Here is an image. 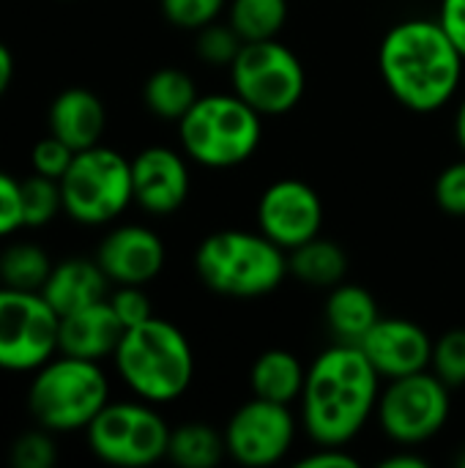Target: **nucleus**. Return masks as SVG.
<instances>
[{"label": "nucleus", "mask_w": 465, "mask_h": 468, "mask_svg": "<svg viewBox=\"0 0 465 468\" xmlns=\"http://www.w3.org/2000/svg\"><path fill=\"white\" fill-rule=\"evenodd\" d=\"M465 58L439 19H403L386 30L378 69L389 93L411 112H436L452 101Z\"/></svg>", "instance_id": "nucleus-2"}, {"label": "nucleus", "mask_w": 465, "mask_h": 468, "mask_svg": "<svg viewBox=\"0 0 465 468\" xmlns=\"http://www.w3.org/2000/svg\"><path fill=\"white\" fill-rule=\"evenodd\" d=\"M288 269L296 280L318 288H334L348 271V258L340 244L315 236L312 241L288 252Z\"/></svg>", "instance_id": "nucleus-22"}, {"label": "nucleus", "mask_w": 465, "mask_h": 468, "mask_svg": "<svg viewBox=\"0 0 465 468\" xmlns=\"http://www.w3.org/2000/svg\"><path fill=\"white\" fill-rule=\"evenodd\" d=\"M458 466L465 468V452H460V458H458Z\"/></svg>", "instance_id": "nucleus-41"}, {"label": "nucleus", "mask_w": 465, "mask_h": 468, "mask_svg": "<svg viewBox=\"0 0 465 468\" xmlns=\"http://www.w3.org/2000/svg\"><path fill=\"white\" fill-rule=\"evenodd\" d=\"M433 197L441 211L452 217H465V159L444 167L433 184Z\"/></svg>", "instance_id": "nucleus-32"}, {"label": "nucleus", "mask_w": 465, "mask_h": 468, "mask_svg": "<svg viewBox=\"0 0 465 468\" xmlns=\"http://www.w3.org/2000/svg\"><path fill=\"white\" fill-rule=\"evenodd\" d=\"M11 80H14V55H11V49L0 41V96L8 90Z\"/></svg>", "instance_id": "nucleus-38"}, {"label": "nucleus", "mask_w": 465, "mask_h": 468, "mask_svg": "<svg viewBox=\"0 0 465 468\" xmlns=\"http://www.w3.org/2000/svg\"><path fill=\"white\" fill-rule=\"evenodd\" d=\"M439 22L444 25V30L465 58V0H441Z\"/></svg>", "instance_id": "nucleus-36"}, {"label": "nucleus", "mask_w": 465, "mask_h": 468, "mask_svg": "<svg viewBox=\"0 0 465 468\" xmlns=\"http://www.w3.org/2000/svg\"><path fill=\"white\" fill-rule=\"evenodd\" d=\"M107 288H110V277L101 271L96 261L74 258L52 266V274L44 282L41 296L52 304L58 315H69L96 302H104Z\"/></svg>", "instance_id": "nucleus-19"}, {"label": "nucleus", "mask_w": 465, "mask_h": 468, "mask_svg": "<svg viewBox=\"0 0 465 468\" xmlns=\"http://www.w3.org/2000/svg\"><path fill=\"white\" fill-rule=\"evenodd\" d=\"M227 22L241 41L277 38L288 22V0H233L227 8Z\"/></svg>", "instance_id": "nucleus-25"}, {"label": "nucleus", "mask_w": 465, "mask_h": 468, "mask_svg": "<svg viewBox=\"0 0 465 468\" xmlns=\"http://www.w3.org/2000/svg\"><path fill=\"white\" fill-rule=\"evenodd\" d=\"M11 463L16 468H49L55 463V444L47 433H22L11 444Z\"/></svg>", "instance_id": "nucleus-33"}, {"label": "nucleus", "mask_w": 465, "mask_h": 468, "mask_svg": "<svg viewBox=\"0 0 465 468\" xmlns=\"http://www.w3.org/2000/svg\"><path fill=\"white\" fill-rule=\"evenodd\" d=\"M227 455L225 433L214 431L206 422H184L170 431L167 458L181 468H214Z\"/></svg>", "instance_id": "nucleus-24"}, {"label": "nucleus", "mask_w": 465, "mask_h": 468, "mask_svg": "<svg viewBox=\"0 0 465 468\" xmlns=\"http://www.w3.org/2000/svg\"><path fill=\"white\" fill-rule=\"evenodd\" d=\"M143 99H145V104H148V110L153 115L178 123L200 96H197L195 80L184 69L164 66V69H156L148 77V82L143 88Z\"/></svg>", "instance_id": "nucleus-23"}, {"label": "nucleus", "mask_w": 465, "mask_h": 468, "mask_svg": "<svg viewBox=\"0 0 465 468\" xmlns=\"http://www.w3.org/2000/svg\"><path fill=\"white\" fill-rule=\"evenodd\" d=\"M241 47H244V41L233 30L230 22H225V25L211 22L197 30V55L211 66H230Z\"/></svg>", "instance_id": "nucleus-29"}, {"label": "nucleus", "mask_w": 465, "mask_h": 468, "mask_svg": "<svg viewBox=\"0 0 465 468\" xmlns=\"http://www.w3.org/2000/svg\"><path fill=\"white\" fill-rule=\"evenodd\" d=\"M60 197L63 211L82 225L112 222L134 200L132 162L104 145L77 151L60 178Z\"/></svg>", "instance_id": "nucleus-7"}, {"label": "nucleus", "mask_w": 465, "mask_h": 468, "mask_svg": "<svg viewBox=\"0 0 465 468\" xmlns=\"http://www.w3.org/2000/svg\"><path fill=\"white\" fill-rule=\"evenodd\" d=\"M74 156H77V151H74L71 145H66V143H63L60 137H55V134H47L44 140L36 143L30 159H33V170H36V173L60 181V178L66 176V170L71 167Z\"/></svg>", "instance_id": "nucleus-31"}, {"label": "nucleus", "mask_w": 465, "mask_h": 468, "mask_svg": "<svg viewBox=\"0 0 465 468\" xmlns=\"http://www.w3.org/2000/svg\"><path fill=\"white\" fill-rule=\"evenodd\" d=\"M60 315L36 291L0 288V367L38 370L58 354Z\"/></svg>", "instance_id": "nucleus-10"}, {"label": "nucleus", "mask_w": 465, "mask_h": 468, "mask_svg": "<svg viewBox=\"0 0 465 468\" xmlns=\"http://www.w3.org/2000/svg\"><path fill=\"white\" fill-rule=\"evenodd\" d=\"M381 376L356 343H334L307 370L301 422L318 447H345L378 409Z\"/></svg>", "instance_id": "nucleus-1"}, {"label": "nucleus", "mask_w": 465, "mask_h": 468, "mask_svg": "<svg viewBox=\"0 0 465 468\" xmlns=\"http://www.w3.org/2000/svg\"><path fill=\"white\" fill-rule=\"evenodd\" d=\"M49 274L52 263L47 252L36 244H14L0 255V280L5 288L41 293Z\"/></svg>", "instance_id": "nucleus-26"}, {"label": "nucleus", "mask_w": 465, "mask_h": 468, "mask_svg": "<svg viewBox=\"0 0 465 468\" xmlns=\"http://www.w3.org/2000/svg\"><path fill=\"white\" fill-rule=\"evenodd\" d=\"M249 378H252L255 398L291 406L293 400H301L307 370L301 367L299 356H293L291 351L271 348L255 359Z\"/></svg>", "instance_id": "nucleus-21"}, {"label": "nucleus", "mask_w": 465, "mask_h": 468, "mask_svg": "<svg viewBox=\"0 0 465 468\" xmlns=\"http://www.w3.org/2000/svg\"><path fill=\"white\" fill-rule=\"evenodd\" d=\"M227 0H162V14L170 25L184 30H200L219 19Z\"/></svg>", "instance_id": "nucleus-30"}, {"label": "nucleus", "mask_w": 465, "mask_h": 468, "mask_svg": "<svg viewBox=\"0 0 465 468\" xmlns=\"http://www.w3.org/2000/svg\"><path fill=\"white\" fill-rule=\"evenodd\" d=\"M96 263L115 285H145L164 266V244L148 228L123 225L101 239Z\"/></svg>", "instance_id": "nucleus-16"}, {"label": "nucleus", "mask_w": 465, "mask_h": 468, "mask_svg": "<svg viewBox=\"0 0 465 468\" xmlns=\"http://www.w3.org/2000/svg\"><path fill=\"white\" fill-rule=\"evenodd\" d=\"M321 225L323 203L307 181L280 178L258 200V230L285 252L312 241Z\"/></svg>", "instance_id": "nucleus-13"}, {"label": "nucleus", "mask_w": 465, "mask_h": 468, "mask_svg": "<svg viewBox=\"0 0 465 468\" xmlns=\"http://www.w3.org/2000/svg\"><path fill=\"white\" fill-rule=\"evenodd\" d=\"M123 332H126V326L115 315L110 296H107L104 302H96L77 313L60 315L58 351L66 356L99 362L101 356L115 354Z\"/></svg>", "instance_id": "nucleus-17"}, {"label": "nucleus", "mask_w": 465, "mask_h": 468, "mask_svg": "<svg viewBox=\"0 0 465 468\" xmlns=\"http://www.w3.org/2000/svg\"><path fill=\"white\" fill-rule=\"evenodd\" d=\"M110 403V384L99 362L60 354L38 367L27 392L36 422L52 433L85 431Z\"/></svg>", "instance_id": "nucleus-6"}, {"label": "nucleus", "mask_w": 465, "mask_h": 468, "mask_svg": "<svg viewBox=\"0 0 465 468\" xmlns=\"http://www.w3.org/2000/svg\"><path fill=\"white\" fill-rule=\"evenodd\" d=\"M430 367L449 389L465 387V329H449L433 343Z\"/></svg>", "instance_id": "nucleus-28"}, {"label": "nucleus", "mask_w": 465, "mask_h": 468, "mask_svg": "<svg viewBox=\"0 0 465 468\" xmlns=\"http://www.w3.org/2000/svg\"><path fill=\"white\" fill-rule=\"evenodd\" d=\"M381 318L375 296L362 285H334L326 299V324L337 335V343H356Z\"/></svg>", "instance_id": "nucleus-20"}, {"label": "nucleus", "mask_w": 465, "mask_h": 468, "mask_svg": "<svg viewBox=\"0 0 465 468\" xmlns=\"http://www.w3.org/2000/svg\"><path fill=\"white\" fill-rule=\"evenodd\" d=\"M184 154L211 170L244 165L260 145L263 115L236 93L200 96L178 121Z\"/></svg>", "instance_id": "nucleus-5"}, {"label": "nucleus", "mask_w": 465, "mask_h": 468, "mask_svg": "<svg viewBox=\"0 0 465 468\" xmlns=\"http://www.w3.org/2000/svg\"><path fill=\"white\" fill-rule=\"evenodd\" d=\"M19 197H22V225L25 228H41L63 208L60 181L47 178L41 173H33L19 181Z\"/></svg>", "instance_id": "nucleus-27"}, {"label": "nucleus", "mask_w": 465, "mask_h": 468, "mask_svg": "<svg viewBox=\"0 0 465 468\" xmlns=\"http://www.w3.org/2000/svg\"><path fill=\"white\" fill-rule=\"evenodd\" d=\"M197 277L230 299H260L288 277V252L260 230H217L195 252Z\"/></svg>", "instance_id": "nucleus-4"}, {"label": "nucleus", "mask_w": 465, "mask_h": 468, "mask_svg": "<svg viewBox=\"0 0 465 468\" xmlns=\"http://www.w3.org/2000/svg\"><path fill=\"white\" fill-rule=\"evenodd\" d=\"M107 126L101 99L88 88H66L49 107V134L60 137L74 151L99 145Z\"/></svg>", "instance_id": "nucleus-18"}, {"label": "nucleus", "mask_w": 465, "mask_h": 468, "mask_svg": "<svg viewBox=\"0 0 465 468\" xmlns=\"http://www.w3.org/2000/svg\"><path fill=\"white\" fill-rule=\"evenodd\" d=\"M296 439V420L291 406L252 398L244 403L230 422L225 425L227 455L249 468H263L280 463Z\"/></svg>", "instance_id": "nucleus-12"}, {"label": "nucleus", "mask_w": 465, "mask_h": 468, "mask_svg": "<svg viewBox=\"0 0 465 468\" xmlns=\"http://www.w3.org/2000/svg\"><path fill=\"white\" fill-rule=\"evenodd\" d=\"M85 433L93 455L112 466L140 468L167 458L170 428L145 403H107Z\"/></svg>", "instance_id": "nucleus-9"}, {"label": "nucleus", "mask_w": 465, "mask_h": 468, "mask_svg": "<svg viewBox=\"0 0 465 468\" xmlns=\"http://www.w3.org/2000/svg\"><path fill=\"white\" fill-rule=\"evenodd\" d=\"M25 228L22 225V197H19V181L0 173V239Z\"/></svg>", "instance_id": "nucleus-35"}, {"label": "nucleus", "mask_w": 465, "mask_h": 468, "mask_svg": "<svg viewBox=\"0 0 465 468\" xmlns=\"http://www.w3.org/2000/svg\"><path fill=\"white\" fill-rule=\"evenodd\" d=\"M359 348L378 370V376L389 381L428 370L433 356V340L419 324L406 318H384V315L359 340Z\"/></svg>", "instance_id": "nucleus-14"}, {"label": "nucleus", "mask_w": 465, "mask_h": 468, "mask_svg": "<svg viewBox=\"0 0 465 468\" xmlns=\"http://www.w3.org/2000/svg\"><path fill=\"white\" fill-rule=\"evenodd\" d=\"M301 468H356L359 461L345 452V447H318V452L307 455Z\"/></svg>", "instance_id": "nucleus-37"}, {"label": "nucleus", "mask_w": 465, "mask_h": 468, "mask_svg": "<svg viewBox=\"0 0 465 468\" xmlns=\"http://www.w3.org/2000/svg\"><path fill=\"white\" fill-rule=\"evenodd\" d=\"M134 203L156 217L175 214L189 197V170L181 154L151 145L132 159Z\"/></svg>", "instance_id": "nucleus-15"}, {"label": "nucleus", "mask_w": 465, "mask_h": 468, "mask_svg": "<svg viewBox=\"0 0 465 468\" xmlns=\"http://www.w3.org/2000/svg\"><path fill=\"white\" fill-rule=\"evenodd\" d=\"M230 82L233 93L266 118L285 115L301 101L307 71L299 55L277 38L244 41L230 63Z\"/></svg>", "instance_id": "nucleus-8"}, {"label": "nucleus", "mask_w": 465, "mask_h": 468, "mask_svg": "<svg viewBox=\"0 0 465 468\" xmlns=\"http://www.w3.org/2000/svg\"><path fill=\"white\" fill-rule=\"evenodd\" d=\"M375 411L384 433L395 444H422L449 420V387L428 370L392 378Z\"/></svg>", "instance_id": "nucleus-11"}, {"label": "nucleus", "mask_w": 465, "mask_h": 468, "mask_svg": "<svg viewBox=\"0 0 465 468\" xmlns=\"http://www.w3.org/2000/svg\"><path fill=\"white\" fill-rule=\"evenodd\" d=\"M110 304L126 329L140 326L148 318H153V307H151V299L143 293V285H118V291L110 296Z\"/></svg>", "instance_id": "nucleus-34"}, {"label": "nucleus", "mask_w": 465, "mask_h": 468, "mask_svg": "<svg viewBox=\"0 0 465 468\" xmlns=\"http://www.w3.org/2000/svg\"><path fill=\"white\" fill-rule=\"evenodd\" d=\"M112 356L126 387L145 403L178 400L195 378V354L186 335L156 315L126 329Z\"/></svg>", "instance_id": "nucleus-3"}, {"label": "nucleus", "mask_w": 465, "mask_h": 468, "mask_svg": "<svg viewBox=\"0 0 465 468\" xmlns=\"http://www.w3.org/2000/svg\"><path fill=\"white\" fill-rule=\"evenodd\" d=\"M384 468H428V461L422 455H408V452H397L392 458H386Z\"/></svg>", "instance_id": "nucleus-39"}, {"label": "nucleus", "mask_w": 465, "mask_h": 468, "mask_svg": "<svg viewBox=\"0 0 465 468\" xmlns=\"http://www.w3.org/2000/svg\"><path fill=\"white\" fill-rule=\"evenodd\" d=\"M455 140H458V145L463 148L465 154V96L460 107H458V115H455Z\"/></svg>", "instance_id": "nucleus-40"}]
</instances>
